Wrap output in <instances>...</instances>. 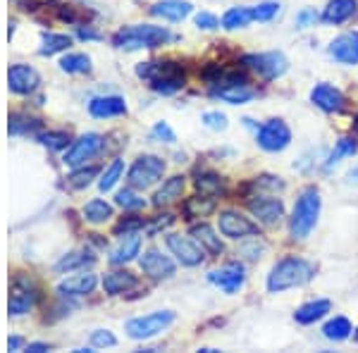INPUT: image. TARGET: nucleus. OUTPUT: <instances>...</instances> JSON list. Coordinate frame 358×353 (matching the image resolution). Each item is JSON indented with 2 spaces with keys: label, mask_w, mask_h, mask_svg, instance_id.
Instances as JSON below:
<instances>
[{
  "label": "nucleus",
  "mask_w": 358,
  "mask_h": 353,
  "mask_svg": "<svg viewBox=\"0 0 358 353\" xmlns=\"http://www.w3.org/2000/svg\"><path fill=\"white\" fill-rule=\"evenodd\" d=\"M315 275V265L306 258H296V256H289V258H282L275 263V268L270 270L268 275V291L270 294H280V291H287V289H296V287H303L313 280Z\"/></svg>",
  "instance_id": "f257e3e1"
},
{
  "label": "nucleus",
  "mask_w": 358,
  "mask_h": 353,
  "mask_svg": "<svg viewBox=\"0 0 358 353\" xmlns=\"http://www.w3.org/2000/svg\"><path fill=\"white\" fill-rule=\"evenodd\" d=\"M172 34L167 27H155V24H131L120 29L113 36V45L120 50H138V48H158L172 41Z\"/></svg>",
  "instance_id": "f03ea898"
},
{
  "label": "nucleus",
  "mask_w": 358,
  "mask_h": 353,
  "mask_svg": "<svg viewBox=\"0 0 358 353\" xmlns=\"http://www.w3.org/2000/svg\"><path fill=\"white\" fill-rule=\"evenodd\" d=\"M320 208H322L320 191L315 187L303 189L301 196L296 199V206H294V212L289 219L292 239H296V241L308 239L310 231H313L317 224V217H320Z\"/></svg>",
  "instance_id": "7ed1b4c3"
},
{
  "label": "nucleus",
  "mask_w": 358,
  "mask_h": 353,
  "mask_svg": "<svg viewBox=\"0 0 358 353\" xmlns=\"http://www.w3.org/2000/svg\"><path fill=\"white\" fill-rule=\"evenodd\" d=\"M165 175V160L158 155H141L134 160V165L127 172V184L136 191L151 189L153 184H158Z\"/></svg>",
  "instance_id": "20e7f679"
},
{
  "label": "nucleus",
  "mask_w": 358,
  "mask_h": 353,
  "mask_svg": "<svg viewBox=\"0 0 358 353\" xmlns=\"http://www.w3.org/2000/svg\"><path fill=\"white\" fill-rule=\"evenodd\" d=\"M172 322H175V312L172 310H155L141 317H131L124 325V332L136 341L153 339V337H158L160 332H165Z\"/></svg>",
  "instance_id": "39448f33"
},
{
  "label": "nucleus",
  "mask_w": 358,
  "mask_h": 353,
  "mask_svg": "<svg viewBox=\"0 0 358 353\" xmlns=\"http://www.w3.org/2000/svg\"><path fill=\"white\" fill-rule=\"evenodd\" d=\"M244 67L251 69L253 74L263 79V82H273L280 79L282 74L289 69V60L280 50H268V53H251L244 57Z\"/></svg>",
  "instance_id": "423d86ee"
},
{
  "label": "nucleus",
  "mask_w": 358,
  "mask_h": 353,
  "mask_svg": "<svg viewBox=\"0 0 358 353\" xmlns=\"http://www.w3.org/2000/svg\"><path fill=\"white\" fill-rule=\"evenodd\" d=\"M103 146H106V141H103L101 134H84V136H79L77 141L69 143L62 163L67 167H82L89 163V160H94L103 150Z\"/></svg>",
  "instance_id": "0eeeda50"
},
{
  "label": "nucleus",
  "mask_w": 358,
  "mask_h": 353,
  "mask_svg": "<svg viewBox=\"0 0 358 353\" xmlns=\"http://www.w3.org/2000/svg\"><path fill=\"white\" fill-rule=\"evenodd\" d=\"M256 143L268 153H280L292 143V129L287 127L285 120H268L256 131Z\"/></svg>",
  "instance_id": "6e6552de"
},
{
  "label": "nucleus",
  "mask_w": 358,
  "mask_h": 353,
  "mask_svg": "<svg viewBox=\"0 0 358 353\" xmlns=\"http://www.w3.org/2000/svg\"><path fill=\"white\" fill-rule=\"evenodd\" d=\"M165 244L170 248V253L177 258V263H182L184 268H196L206 260L203 248L199 246V241L194 236H182V234H167Z\"/></svg>",
  "instance_id": "1a4fd4ad"
},
{
  "label": "nucleus",
  "mask_w": 358,
  "mask_h": 353,
  "mask_svg": "<svg viewBox=\"0 0 358 353\" xmlns=\"http://www.w3.org/2000/svg\"><path fill=\"white\" fill-rule=\"evenodd\" d=\"M217 227H220V234L227 236V239L241 241L248 239V236L258 234V224L253 219H248L246 215H241L239 210H222L220 217H217Z\"/></svg>",
  "instance_id": "9d476101"
},
{
  "label": "nucleus",
  "mask_w": 358,
  "mask_h": 353,
  "mask_svg": "<svg viewBox=\"0 0 358 353\" xmlns=\"http://www.w3.org/2000/svg\"><path fill=\"white\" fill-rule=\"evenodd\" d=\"M36 298H38L36 287L29 280H24V277H15L13 287H10V301H8L10 315H15V317L27 315V312L34 308Z\"/></svg>",
  "instance_id": "9b49d317"
},
{
  "label": "nucleus",
  "mask_w": 358,
  "mask_h": 353,
  "mask_svg": "<svg viewBox=\"0 0 358 353\" xmlns=\"http://www.w3.org/2000/svg\"><path fill=\"white\" fill-rule=\"evenodd\" d=\"M41 86V74L31 65L17 62L8 69V89L17 96H31Z\"/></svg>",
  "instance_id": "f8f14e48"
},
{
  "label": "nucleus",
  "mask_w": 358,
  "mask_h": 353,
  "mask_svg": "<svg viewBox=\"0 0 358 353\" xmlns=\"http://www.w3.org/2000/svg\"><path fill=\"white\" fill-rule=\"evenodd\" d=\"M244 280H246V275H244V265L241 263H227V265H222V268L208 272V282L215 284L217 289H222L224 294L239 291V289L244 287Z\"/></svg>",
  "instance_id": "ddd939ff"
},
{
  "label": "nucleus",
  "mask_w": 358,
  "mask_h": 353,
  "mask_svg": "<svg viewBox=\"0 0 358 353\" xmlns=\"http://www.w3.org/2000/svg\"><path fill=\"white\" fill-rule=\"evenodd\" d=\"M327 53L339 65H358V31L339 34L334 41L327 45Z\"/></svg>",
  "instance_id": "4468645a"
},
{
  "label": "nucleus",
  "mask_w": 358,
  "mask_h": 353,
  "mask_svg": "<svg viewBox=\"0 0 358 353\" xmlns=\"http://www.w3.org/2000/svg\"><path fill=\"white\" fill-rule=\"evenodd\" d=\"M310 103H313L315 108H320L322 113H342L344 110V94L337 89V86L327 84V82H320L313 86V91H310Z\"/></svg>",
  "instance_id": "2eb2a0df"
},
{
  "label": "nucleus",
  "mask_w": 358,
  "mask_h": 353,
  "mask_svg": "<svg viewBox=\"0 0 358 353\" xmlns=\"http://www.w3.org/2000/svg\"><path fill=\"white\" fill-rule=\"evenodd\" d=\"M138 265H141L143 275H148L151 280H167V277L175 275V260H170L167 256H163L160 251H146L141 258H138Z\"/></svg>",
  "instance_id": "dca6fc26"
},
{
  "label": "nucleus",
  "mask_w": 358,
  "mask_h": 353,
  "mask_svg": "<svg viewBox=\"0 0 358 353\" xmlns=\"http://www.w3.org/2000/svg\"><path fill=\"white\" fill-rule=\"evenodd\" d=\"M248 210L251 215L263 224H277L285 215V203L280 199H273V196H261V199L248 201Z\"/></svg>",
  "instance_id": "f3484780"
},
{
  "label": "nucleus",
  "mask_w": 358,
  "mask_h": 353,
  "mask_svg": "<svg viewBox=\"0 0 358 353\" xmlns=\"http://www.w3.org/2000/svg\"><path fill=\"white\" fill-rule=\"evenodd\" d=\"M89 113L96 120H110L127 115V103L122 96H96L89 103Z\"/></svg>",
  "instance_id": "a211bd4d"
},
{
  "label": "nucleus",
  "mask_w": 358,
  "mask_h": 353,
  "mask_svg": "<svg viewBox=\"0 0 358 353\" xmlns=\"http://www.w3.org/2000/svg\"><path fill=\"white\" fill-rule=\"evenodd\" d=\"M98 284L94 272H77V275H69L57 284V291L62 296H86V294H94Z\"/></svg>",
  "instance_id": "6ab92c4d"
},
{
  "label": "nucleus",
  "mask_w": 358,
  "mask_h": 353,
  "mask_svg": "<svg viewBox=\"0 0 358 353\" xmlns=\"http://www.w3.org/2000/svg\"><path fill=\"white\" fill-rule=\"evenodd\" d=\"M194 13V5L189 0H158L151 5V15L167 22H182Z\"/></svg>",
  "instance_id": "aec40b11"
},
{
  "label": "nucleus",
  "mask_w": 358,
  "mask_h": 353,
  "mask_svg": "<svg viewBox=\"0 0 358 353\" xmlns=\"http://www.w3.org/2000/svg\"><path fill=\"white\" fill-rule=\"evenodd\" d=\"M210 94L224 103H229V106H244V103L253 101L258 96V91L253 86H248V82H244V84L215 86V89H210Z\"/></svg>",
  "instance_id": "412c9836"
},
{
  "label": "nucleus",
  "mask_w": 358,
  "mask_h": 353,
  "mask_svg": "<svg viewBox=\"0 0 358 353\" xmlns=\"http://www.w3.org/2000/svg\"><path fill=\"white\" fill-rule=\"evenodd\" d=\"M136 287H138V280L129 270H113L103 277V289H106V294H110V296H120V294H127Z\"/></svg>",
  "instance_id": "4be33fe9"
},
{
  "label": "nucleus",
  "mask_w": 358,
  "mask_h": 353,
  "mask_svg": "<svg viewBox=\"0 0 358 353\" xmlns=\"http://www.w3.org/2000/svg\"><path fill=\"white\" fill-rule=\"evenodd\" d=\"M138 251H141V236L138 231H131V234H124L120 239V244L110 251V263L113 265H124V263H131Z\"/></svg>",
  "instance_id": "5701e85b"
},
{
  "label": "nucleus",
  "mask_w": 358,
  "mask_h": 353,
  "mask_svg": "<svg viewBox=\"0 0 358 353\" xmlns=\"http://www.w3.org/2000/svg\"><path fill=\"white\" fill-rule=\"evenodd\" d=\"M356 10H358L356 0H330L325 5V10H322L320 20L325 24H344L346 20H351L356 15Z\"/></svg>",
  "instance_id": "b1692460"
},
{
  "label": "nucleus",
  "mask_w": 358,
  "mask_h": 353,
  "mask_svg": "<svg viewBox=\"0 0 358 353\" xmlns=\"http://www.w3.org/2000/svg\"><path fill=\"white\" fill-rule=\"evenodd\" d=\"M330 310H332L330 301H327V298H315V301L303 303L301 308L294 312V320H296L299 325H313V322L322 320V317H325Z\"/></svg>",
  "instance_id": "393cba45"
},
{
  "label": "nucleus",
  "mask_w": 358,
  "mask_h": 353,
  "mask_svg": "<svg viewBox=\"0 0 358 353\" xmlns=\"http://www.w3.org/2000/svg\"><path fill=\"white\" fill-rule=\"evenodd\" d=\"M182 191H184V177L182 175H175V177L165 179L163 187L153 194V206L155 208H165V206L175 203V201L182 199Z\"/></svg>",
  "instance_id": "a878e982"
},
{
  "label": "nucleus",
  "mask_w": 358,
  "mask_h": 353,
  "mask_svg": "<svg viewBox=\"0 0 358 353\" xmlns=\"http://www.w3.org/2000/svg\"><path fill=\"white\" fill-rule=\"evenodd\" d=\"M189 234H192L194 239L199 241V246L203 248V251L210 253V256H220V253L224 251V246H222L220 236L215 234V229H213L210 224H206V222L194 224V227H192V231H189Z\"/></svg>",
  "instance_id": "bb28decb"
},
{
  "label": "nucleus",
  "mask_w": 358,
  "mask_h": 353,
  "mask_svg": "<svg viewBox=\"0 0 358 353\" xmlns=\"http://www.w3.org/2000/svg\"><path fill=\"white\" fill-rule=\"evenodd\" d=\"M351 334H354V327H351V322L342 315L332 317V320L325 322V327H322V337L327 341H346Z\"/></svg>",
  "instance_id": "cd10ccee"
},
{
  "label": "nucleus",
  "mask_w": 358,
  "mask_h": 353,
  "mask_svg": "<svg viewBox=\"0 0 358 353\" xmlns=\"http://www.w3.org/2000/svg\"><path fill=\"white\" fill-rule=\"evenodd\" d=\"M84 219L86 222H91V224H103V222H108V219L113 217V206L110 203H106L103 199H94V201H89V203L84 206Z\"/></svg>",
  "instance_id": "c85d7f7f"
},
{
  "label": "nucleus",
  "mask_w": 358,
  "mask_h": 353,
  "mask_svg": "<svg viewBox=\"0 0 358 353\" xmlns=\"http://www.w3.org/2000/svg\"><path fill=\"white\" fill-rule=\"evenodd\" d=\"M182 86H184V72H182V69L170 72V74H165V77H158V79H153V82H151V89L155 91V94H160V96L177 94Z\"/></svg>",
  "instance_id": "c756f323"
},
{
  "label": "nucleus",
  "mask_w": 358,
  "mask_h": 353,
  "mask_svg": "<svg viewBox=\"0 0 358 353\" xmlns=\"http://www.w3.org/2000/svg\"><path fill=\"white\" fill-rule=\"evenodd\" d=\"M356 150H358L356 138H349V136L339 138V141H337V146L332 148V153L327 155V160H325V170L330 172L332 167L339 163V160H344V158H354V155H356Z\"/></svg>",
  "instance_id": "7c9ffc66"
},
{
  "label": "nucleus",
  "mask_w": 358,
  "mask_h": 353,
  "mask_svg": "<svg viewBox=\"0 0 358 353\" xmlns=\"http://www.w3.org/2000/svg\"><path fill=\"white\" fill-rule=\"evenodd\" d=\"M215 210V201L210 199V196H194V199H187V203H184V215L189 219L194 217H208L210 212Z\"/></svg>",
  "instance_id": "2f4dec72"
},
{
  "label": "nucleus",
  "mask_w": 358,
  "mask_h": 353,
  "mask_svg": "<svg viewBox=\"0 0 358 353\" xmlns=\"http://www.w3.org/2000/svg\"><path fill=\"white\" fill-rule=\"evenodd\" d=\"M69 45H72V38L67 34H43L38 53L43 57H50L55 53H62V50H69Z\"/></svg>",
  "instance_id": "473e14b6"
},
{
  "label": "nucleus",
  "mask_w": 358,
  "mask_h": 353,
  "mask_svg": "<svg viewBox=\"0 0 358 353\" xmlns=\"http://www.w3.org/2000/svg\"><path fill=\"white\" fill-rule=\"evenodd\" d=\"M253 22V8H229L227 13L222 15V27L227 31H234V29H244Z\"/></svg>",
  "instance_id": "72a5a7b5"
},
{
  "label": "nucleus",
  "mask_w": 358,
  "mask_h": 353,
  "mask_svg": "<svg viewBox=\"0 0 358 353\" xmlns=\"http://www.w3.org/2000/svg\"><path fill=\"white\" fill-rule=\"evenodd\" d=\"M60 69L67 74H86L91 72V57L86 53H67L60 60Z\"/></svg>",
  "instance_id": "f704fd0d"
},
{
  "label": "nucleus",
  "mask_w": 358,
  "mask_h": 353,
  "mask_svg": "<svg viewBox=\"0 0 358 353\" xmlns=\"http://www.w3.org/2000/svg\"><path fill=\"white\" fill-rule=\"evenodd\" d=\"M265 251H268V246H265V241L261 239V234L248 236V241H241L239 248H236V253H239L241 258L253 260V263H256V260H261Z\"/></svg>",
  "instance_id": "c9c22d12"
},
{
  "label": "nucleus",
  "mask_w": 358,
  "mask_h": 353,
  "mask_svg": "<svg viewBox=\"0 0 358 353\" xmlns=\"http://www.w3.org/2000/svg\"><path fill=\"white\" fill-rule=\"evenodd\" d=\"M124 172V163L120 158H115L110 165L106 167V172L101 175V179H98V189L103 191V194H108V191L115 189V184L120 182V177H122Z\"/></svg>",
  "instance_id": "e433bc0d"
},
{
  "label": "nucleus",
  "mask_w": 358,
  "mask_h": 353,
  "mask_svg": "<svg viewBox=\"0 0 358 353\" xmlns=\"http://www.w3.org/2000/svg\"><path fill=\"white\" fill-rule=\"evenodd\" d=\"M196 189L206 196H217L224 191V179L220 175H215V172H203V175H199V179H196Z\"/></svg>",
  "instance_id": "4c0bfd02"
},
{
  "label": "nucleus",
  "mask_w": 358,
  "mask_h": 353,
  "mask_svg": "<svg viewBox=\"0 0 358 353\" xmlns=\"http://www.w3.org/2000/svg\"><path fill=\"white\" fill-rule=\"evenodd\" d=\"M94 260H96V258L91 256V253H86V251H77V253H69V256H65V258L57 260L55 270H60V272L77 270V268H84V265H91V263H94Z\"/></svg>",
  "instance_id": "58836bf2"
},
{
  "label": "nucleus",
  "mask_w": 358,
  "mask_h": 353,
  "mask_svg": "<svg viewBox=\"0 0 358 353\" xmlns=\"http://www.w3.org/2000/svg\"><path fill=\"white\" fill-rule=\"evenodd\" d=\"M96 175H98V167L96 165L79 167V170H74L72 175L67 177V187L69 189H86L96 179Z\"/></svg>",
  "instance_id": "ea45409f"
},
{
  "label": "nucleus",
  "mask_w": 358,
  "mask_h": 353,
  "mask_svg": "<svg viewBox=\"0 0 358 353\" xmlns=\"http://www.w3.org/2000/svg\"><path fill=\"white\" fill-rule=\"evenodd\" d=\"M115 203H117L120 208H124V210H141V208H146V201H143L141 196L136 194V189H131V187L117 191Z\"/></svg>",
  "instance_id": "a19ab883"
},
{
  "label": "nucleus",
  "mask_w": 358,
  "mask_h": 353,
  "mask_svg": "<svg viewBox=\"0 0 358 353\" xmlns=\"http://www.w3.org/2000/svg\"><path fill=\"white\" fill-rule=\"evenodd\" d=\"M38 127V120H31L22 113H13L10 115V134H27V131H34Z\"/></svg>",
  "instance_id": "79ce46f5"
},
{
  "label": "nucleus",
  "mask_w": 358,
  "mask_h": 353,
  "mask_svg": "<svg viewBox=\"0 0 358 353\" xmlns=\"http://www.w3.org/2000/svg\"><path fill=\"white\" fill-rule=\"evenodd\" d=\"M36 138L43 143L45 148H50V150H62V148L69 146L67 131H45V134H38Z\"/></svg>",
  "instance_id": "37998d69"
},
{
  "label": "nucleus",
  "mask_w": 358,
  "mask_h": 353,
  "mask_svg": "<svg viewBox=\"0 0 358 353\" xmlns=\"http://www.w3.org/2000/svg\"><path fill=\"white\" fill-rule=\"evenodd\" d=\"M280 13V3L275 0H265V3L253 5V22H270Z\"/></svg>",
  "instance_id": "c03bdc74"
},
{
  "label": "nucleus",
  "mask_w": 358,
  "mask_h": 353,
  "mask_svg": "<svg viewBox=\"0 0 358 353\" xmlns=\"http://www.w3.org/2000/svg\"><path fill=\"white\" fill-rule=\"evenodd\" d=\"M91 344L96 349H113V346H117V337L110 329H96V332H91Z\"/></svg>",
  "instance_id": "a18cd8bd"
},
{
  "label": "nucleus",
  "mask_w": 358,
  "mask_h": 353,
  "mask_svg": "<svg viewBox=\"0 0 358 353\" xmlns=\"http://www.w3.org/2000/svg\"><path fill=\"white\" fill-rule=\"evenodd\" d=\"M151 138L153 141H160V143H175L177 141L175 131L170 129V124L167 122H155L153 129H151Z\"/></svg>",
  "instance_id": "49530a36"
},
{
  "label": "nucleus",
  "mask_w": 358,
  "mask_h": 353,
  "mask_svg": "<svg viewBox=\"0 0 358 353\" xmlns=\"http://www.w3.org/2000/svg\"><path fill=\"white\" fill-rule=\"evenodd\" d=\"M203 124L208 127V129H215V131H224L227 129V117H224L222 113H215V110H208V113H203Z\"/></svg>",
  "instance_id": "de8ad7c7"
},
{
  "label": "nucleus",
  "mask_w": 358,
  "mask_h": 353,
  "mask_svg": "<svg viewBox=\"0 0 358 353\" xmlns=\"http://www.w3.org/2000/svg\"><path fill=\"white\" fill-rule=\"evenodd\" d=\"M194 22H196V27L203 29V31H215V29L220 27V20H217V17L213 15V13H206V10L196 15Z\"/></svg>",
  "instance_id": "09e8293b"
},
{
  "label": "nucleus",
  "mask_w": 358,
  "mask_h": 353,
  "mask_svg": "<svg viewBox=\"0 0 358 353\" xmlns=\"http://www.w3.org/2000/svg\"><path fill=\"white\" fill-rule=\"evenodd\" d=\"M143 217H127V219H122V222L117 224V227H115V231H117V234H131V231H138V229H143Z\"/></svg>",
  "instance_id": "8fccbe9b"
},
{
  "label": "nucleus",
  "mask_w": 358,
  "mask_h": 353,
  "mask_svg": "<svg viewBox=\"0 0 358 353\" xmlns=\"http://www.w3.org/2000/svg\"><path fill=\"white\" fill-rule=\"evenodd\" d=\"M320 20L317 17V13L315 10H310V8H306V10H301V13L296 15V27L299 29H306V27H315V22Z\"/></svg>",
  "instance_id": "3c124183"
},
{
  "label": "nucleus",
  "mask_w": 358,
  "mask_h": 353,
  "mask_svg": "<svg viewBox=\"0 0 358 353\" xmlns=\"http://www.w3.org/2000/svg\"><path fill=\"white\" fill-rule=\"evenodd\" d=\"M27 351L29 353H43V351H50V346L43 344V341H34V344H27Z\"/></svg>",
  "instance_id": "603ef678"
},
{
  "label": "nucleus",
  "mask_w": 358,
  "mask_h": 353,
  "mask_svg": "<svg viewBox=\"0 0 358 353\" xmlns=\"http://www.w3.org/2000/svg\"><path fill=\"white\" fill-rule=\"evenodd\" d=\"M22 346H24V341H22V337H10V339H8V349H10V351H20Z\"/></svg>",
  "instance_id": "864d4df0"
},
{
  "label": "nucleus",
  "mask_w": 358,
  "mask_h": 353,
  "mask_svg": "<svg viewBox=\"0 0 358 353\" xmlns=\"http://www.w3.org/2000/svg\"><path fill=\"white\" fill-rule=\"evenodd\" d=\"M346 184H356L358 187V165H354L349 172H346Z\"/></svg>",
  "instance_id": "5fc2aeb1"
},
{
  "label": "nucleus",
  "mask_w": 358,
  "mask_h": 353,
  "mask_svg": "<svg viewBox=\"0 0 358 353\" xmlns=\"http://www.w3.org/2000/svg\"><path fill=\"white\" fill-rule=\"evenodd\" d=\"M77 36H79V38H84V41H91V38H101L96 31H91V29H79Z\"/></svg>",
  "instance_id": "6e6d98bb"
},
{
  "label": "nucleus",
  "mask_w": 358,
  "mask_h": 353,
  "mask_svg": "<svg viewBox=\"0 0 358 353\" xmlns=\"http://www.w3.org/2000/svg\"><path fill=\"white\" fill-rule=\"evenodd\" d=\"M354 341H356V344H358V327L354 329Z\"/></svg>",
  "instance_id": "4d7b16f0"
},
{
  "label": "nucleus",
  "mask_w": 358,
  "mask_h": 353,
  "mask_svg": "<svg viewBox=\"0 0 358 353\" xmlns=\"http://www.w3.org/2000/svg\"><path fill=\"white\" fill-rule=\"evenodd\" d=\"M354 129H356V134H358V117H356V122H354Z\"/></svg>",
  "instance_id": "13d9d810"
}]
</instances>
